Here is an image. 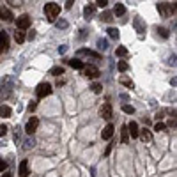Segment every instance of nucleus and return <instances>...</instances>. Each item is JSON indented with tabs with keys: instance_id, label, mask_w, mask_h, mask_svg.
Wrapping results in <instances>:
<instances>
[{
	"instance_id": "34",
	"label": "nucleus",
	"mask_w": 177,
	"mask_h": 177,
	"mask_svg": "<svg viewBox=\"0 0 177 177\" xmlns=\"http://www.w3.org/2000/svg\"><path fill=\"white\" fill-rule=\"evenodd\" d=\"M57 27L59 28H67V22L66 20H59V22H57Z\"/></svg>"
},
{
	"instance_id": "8",
	"label": "nucleus",
	"mask_w": 177,
	"mask_h": 177,
	"mask_svg": "<svg viewBox=\"0 0 177 177\" xmlns=\"http://www.w3.org/2000/svg\"><path fill=\"white\" fill-rule=\"evenodd\" d=\"M99 115L103 117V119H112V105L110 103H103V106L99 108Z\"/></svg>"
},
{
	"instance_id": "38",
	"label": "nucleus",
	"mask_w": 177,
	"mask_h": 177,
	"mask_svg": "<svg viewBox=\"0 0 177 177\" xmlns=\"http://www.w3.org/2000/svg\"><path fill=\"white\" fill-rule=\"evenodd\" d=\"M34 144H36L34 140H27V142H25V145H23V147H25V149H32V147H34Z\"/></svg>"
},
{
	"instance_id": "29",
	"label": "nucleus",
	"mask_w": 177,
	"mask_h": 177,
	"mask_svg": "<svg viewBox=\"0 0 177 177\" xmlns=\"http://www.w3.org/2000/svg\"><path fill=\"white\" fill-rule=\"evenodd\" d=\"M165 124H163V122H156V124H154V131H158V133H160V131H165Z\"/></svg>"
},
{
	"instance_id": "16",
	"label": "nucleus",
	"mask_w": 177,
	"mask_h": 177,
	"mask_svg": "<svg viewBox=\"0 0 177 177\" xmlns=\"http://www.w3.org/2000/svg\"><path fill=\"white\" fill-rule=\"evenodd\" d=\"M78 55L82 57V55H87V57H94V59H99V53H96V51H92V50H78Z\"/></svg>"
},
{
	"instance_id": "15",
	"label": "nucleus",
	"mask_w": 177,
	"mask_h": 177,
	"mask_svg": "<svg viewBox=\"0 0 177 177\" xmlns=\"http://www.w3.org/2000/svg\"><path fill=\"white\" fill-rule=\"evenodd\" d=\"M124 12H126V7H124V4H119V2H117L115 7H113V14H115V16H122Z\"/></svg>"
},
{
	"instance_id": "36",
	"label": "nucleus",
	"mask_w": 177,
	"mask_h": 177,
	"mask_svg": "<svg viewBox=\"0 0 177 177\" xmlns=\"http://www.w3.org/2000/svg\"><path fill=\"white\" fill-rule=\"evenodd\" d=\"M96 4H98V7H103V9H105V7L108 6V0H98Z\"/></svg>"
},
{
	"instance_id": "28",
	"label": "nucleus",
	"mask_w": 177,
	"mask_h": 177,
	"mask_svg": "<svg viewBox=\"0 0 177 177\" xmlns=\"http://www.w3.org/2000/svg\"><path fill=\"white\" fill-rule=\"evenodd\" d=\"M127 67H129V66H127V62H124V60L119 62V71H121V73H126Z\"/></svg>"
},
{
	"instance_id": "35",
	"label": "nucleus",
	"mask_w": 177,
	"mask_h": 177,
	"mask_svg": "<svg viewBox=\"0 0 177 177\" xmlns=\"http://www.w3.org/2000/svg\"><path fill=\"white\" fill-rule=\"evenodd\" d=\"M6 133H7V126L6 124H0V136H6Z\"/></svg>"
},
{
	"instance_id": "4",
	"label": "nucleus",
	"mask_w": 177,
	"mask_h": 177,
	"mask_svg": "<svg viewBox=\"0 0 177 177\" xmlns=\"http://www.w3.org/2000/svg\"><path fill=\"white\" fill-rule=\"evenodd\" d=\"M158 9H160V12H161L165 18H168V16H172V14H174V11H175V6L166 4V2H161V4H158Z\"/></svg>"
},
{
	"instance_id": "33",
	"label": "nucleus",
	"mask_w": 177,
	"mask_h": 177,
	"mask_svg": "<svg viewBox=\"0 0 177 177\" xmlns=\"http://www.w3.org/2000/svg\"><path fill=\"white\" fill-rule=\"evenodd\" d=\"M36 108H37V103H36V101H30V103H28V106H27L28 112H34Z\"/></svg>"
},
{
	"instance_id": "21",
	"label": "nucleus",
	"mask_w": 177,
	"mask_h": 177,
	"mask_svg": "<svg viewBox=\"0 0 177 177\" xmlns=\"http://www.w3.org/2000/svg\"><path fill=\"white\" fill-rule=\"evenodd\" d=\"M135 27H136V30H138L140 34L145 32V25L142 23V20H140V18H135Z\"/></svg>"
},
{
	"instance_id": "22",
	"label": "nucleus",
	"mask_w": 177,
	"mask_h": 177,
	"mask_svg": "<svg viewBox=\"0 0 177 177\" xmlns=\"http://www.w3.org/2000/svg\"><path fill=\"white\" fill-rule=\"evenodd\" d=\"M106 32H108V36H110L112 39H119V36H121V34H119V28H113V27H110Z\"/></svg>"
},
{
	"instance_id": "31",
	"label": "nucleus",
	"mask_w": 177,
	"mask_h": 177,
	"mask_svg": "<svg viewBox=\"0 0 177 177\" xmlns=\"http://www.w3.org/2000/svg\"><path fill=\"white\" fill-rule=\"evenodd\" d=\"M7 170V161L0 158V172H6Z\"/></svg>"
},
{
	"instance_id": "13",
	"label": "nucleus",
	"mask_w": 177,
	"mask_h": 177,
	"mask_svg": "<svg viewBox=\"0 0 177 177\" xmlns=\"http://www.w3.org/2000/svg\"><path fill=\"white\" fill-rule=\"evenodd\" d=\"M138 136L144 140V142H151V140H152V135H151V131H149V129H145V127H144V129H140Z\"/></svg>"
},
{
	"instance_id": "39",
	"label": "nucleus",
	"mask_w": 177,
	"mask_h": 177,
	"mask_svg": "<svg viewBox=\"0 0 177 177\" xmlns=\"http://www.w3.org/2000/svg\"><path fill=\"white\" fill-rule=\"evenodd\" d=\"M66 50H67V46H60V48H59V53H66Z\"/></svg>"
},
{
	"instance_id": "23",
	"label": "nucleus",
	"mask_w": 177,
	"mask_h": 177,
	"mask_svg": "<svg viewBox=\"0 0 177 177\" xmlns=\"http://www.w3.org/2000/svg\"><path fill=\"white\" fill-rule=\"evenodd\" d=\"M115 55L117 57H126L127 55V50L124 48V46H119V48L115 50Z\"/></svg>"
},
{
	"instance_id": "3",
	"label": "nucleus",
	"mask_w": 177,
	"mask_h": 177,
	"mask_svg": "<svg viewBox=\"0 0 177 177\" xmlns=\"http://www.w3.org/2000/svg\"><path fill=\"white\" fill-rule=\"evenodd\" d=\"M30 27V16L28 14H22L16 18V30H25Z\"/></svg>"
},
{
	"instance_id": "32",
	"label": "nucleus",
	"mask_w": 177,
	"mask_h": 177,
	"mask_svg": "<svg viewBox=\"0 0 177 177\" xmlns=\"http://www.w3.org/2000/svg\"><path fill=\"white\" fill-rule=\"evenodd\" d=\"M90 88H92V90H94L96 94H99L101 90H103V87H101L99 83H94V85H92V87H90Z\"/></svg>"
},
{
	"instance_id": "24",
	"label": "nucleus",
	"mask_w": 177,
	"mask_h": 177,
	"mask_svg": "<svg viewBox=\"0 0 177 177\" xmlns=\"http://www.w3.org/2000/svg\"><path fill=\"white\" fill-rule=\"evenodd\" d=\"M51 74H53V76H60V74H64V67H60V66L53 67V69H51Z\"/></svg>"
},
{
	"instance_id": "18",
	"label": "nucleus",
	"mask_w": 177,
	"mask_h": 177,
	"mask_svg": "<svg viewBox=\"0 0 177 177\" xmlns=\"http://www.w3.org/2000/svg\"><path fill=\"white\" fill-rule=\"evenodd\" d=\"M11 113H12V110L9 108V106H0V117H4V119H7V117H11Z\"/></svg>"
},
{
	"instance_id": "20",
	"label": "nucleus",
	"mask_w": 177,
	"mask_h": 177,
	"mask_svg": "<svg viewBox=\"0 0 177 177\" xmlns=\"http://www.w3.org/2000/svg\"><path fill=\"white\" fill-rule=\"evenodd\" d=\"M14 41H16L18 44H22L23 41H25V34H23L22 30H16V32H14Z\"/></svg>"
},
{
	"instance_id": "1",
	"label": "nucleus",
	"mask_w": 177,
	"mask_h": 177,
	"mask_svg": "<svg viewBox=\"0 0 177 177\" xmlns=\"http://www.w3.org/2000/svg\"><path fill=\"white\" fill-rule=\"evenodd\" d=\"M60 14V6L59 4H55V2H48L46 6H44V16H46V20L50 23L55 22V18Z\"/></svg>"
},
{
	"instance_id": "6",
	"label": "nucleus",
	"mask_w": 177,
	"mask_h": 177,
	"mask_svg": "<svg viewBox=\"0 0 177 177\" xmlns=\"http://www.w3.org/2000/svg\"><path fill=\"white\" fill-rule=\"evenodd\" d=\"M37 126H39V119L37 117H30V121L25 124V133H27V135H32V133L37 129Z\"/></svg>"
},
{
	"instance_id": "41",
	"label": "nucleus",
	"mask_w": 177,
	"mask_h": 177,
	"mask_svg": "<svg viewBox=\"0 0 177 177\" xmlns=\"http://www.w3.org/2000/svg\"><path fill=\"white\" fill-rule=\"evenodd\" d=\"M34 37H36V32H34V30H32V32H28V39H30V41H32Z\"/></svg>"
},
{
	"instance_id": "25",
	"label": "nucleus",
	"mask_w": 177,
	"mask_h": 177,
	"mask_svg": "<svg viewBox=\"0 0 177 177\" xmlns=\"http://www.w3.org/2000/svg\"><path fill=\"white\" fill-rule=\"evenodd\" d=\"M119 82L122 83V85H126V87H129V88H133V82L129 80V78H126V76H121V80Z\"/></svg>"
},
{
	"instance_id": "11",
	"label": "nucleus",
	"mask_w": 177,
	"mask_h": 177,
	"mask_svg": "<svg viewBox=\"0 0 177 177\" xmlns=\"http://www.w3.org/2000/svg\"><path fill=\"white\" fill-rule=\"evenodd\" d=\"M96 12V6L94 4H88V6H85V9H83V14H85V20H92V16H94Z\"/></svg>"
},
{
	"instance_id": "10",
	"label": "nucleus",
	"mask_w": 177,
	"mask_h": 177,
	"mask_svg": "<svg viewBox=\"0 0 177 177\" xmlns=\"http://www.w3.org/2000/svg\"><path fill=\"white\" fill-rule=\"evenodd\" d=\"M127 133L131 135V138H136V136H138V133H140L138 124H136V122H129V124H127Z\"/></svg>"
},
{
	"instance_id": "9",
	"label": "nucleus",
	"mask_w": 177,
	"mask_h": 177,
	"mask_svg": "<svg viewBox=\"0 0 177 177\" xmlns=\"http://www.w3.org/2000/svg\"><path fill=\"white\" fill-rule=\"evenodd\" d=\"M113 129H115L113 124H106V127L101 131V138L103 140H110L112 136H113Z\"/></svg>"
},
{
	"instance_id": "5",
	"label": "nucleus",
	"mask_w": 177,
	"mask_h": 177,
	"mask_svg": "<svg viewBox=\"0 0 177 177\" xmlns=\"http://www.w3.org/2000/svg\"><path fill=\"white\" fill-rule=\"evenodd\" d=\"M9 50V36H7L6 30L0 32V53H6Z\"/></svg>"
},
{
	"instance_id": "30",
	"label": "nucleus",
	"mask_w": 177,
	"mask_h": 177,
	"mask_svg": "<svg viewBox=\"0 0 177 177\" xmlns=\"http://www.w3.org/2000/svg\"><path fill=\"white\" fill-rule=\"evenodd\" d=\"M122 112L131 115V113H135V108H133V106H129V105H124V106H122Z\"/></svg>"
},
{
	"instance_id": "26",
	"label": "nucleus",
	"mask_w": 177,
	"mask_h": 177,
	"mask_svg": "<svg viewBox=\"0 0 177 177\" xmlns=\"http://www.w3.org/2000/svg\"><path fill=\"white\" fill-rule=\"evenodd\" d=\"M113 14H112V12H103V14H101V20H103V22H106V23H110L112 20H113Z\"/></svg>"
},
{
	"instance_id": "7",
	"label": "nucleus",
	"mask_w": 177,
	"mask_h": 177,
	"mask_svg": "<svg viewBox=\"0 0 177 177\" xmlns=\"http://www.w3.org/2000/svg\"><path fill=\"white\" fill-rule=\"evenodd\" d=\"M83 74L87 78H98L99 76V69L96 66H85L83 67Z\"/></svg>"
},
{
	"instance_id": "12",
	"label": "nucleus",
	"mask_w": 177,
	"mask_h": 177,
	"mask_svg": "<svg viewBox=\"0 0 177 177\" xmlns=\"http://www.w3.org/2000/svg\"><path fill=\"white\" fill-rule=\"evenodd\" d=\"M18 172H20V177H27L28 175V161L23 160L22 163H20V168H18Z\"/></svg>"
},
{
	"instance_id": "40",
	"label": "nucleus",
	"mask_w": 177,
	"mask_h": 177,
	"mask_svg": "<svg viewBox=\"0 0 177 177\" xmlns=\"http://www.w3.org/2000/svg\"><path fill=\"white\" fill-rule=\"evenodd\" d=\"M71 7H73V2H71V0H67V2H66V9H71Z\"/></svg>"
},
{
	"instance_id": "37",
	"label": "nucleus",
	"mask_w": 177,
	"mask_h": 177,
	"mask_svg": "<svg viewBox=\"0 0 177 177\" xmlns=\"http://www.w3.org/2000/svg\"><path fill=\"white\" fill-rule=\"evenodd\" d=\"M158 32L161 34V37H168V30H166V28L161 27V28H158Z\"/></svg>"
},
{
	"instance_id": "42",
	"label": "nucleus",
	"mask_w": 177,
	"mask_h": 177,
	"mask_svg": "<svg viewBox=\"0 0 177 177\" xmlns=\"http://www.w3.org/2000/svg\"><path fill=\"white\" fill-rule=\"evenodd\" d=\"M2 177H12V174H9V172H6V174H2Z\"/></svg>"
},
{
	"instance_id": "14",
	"label": "nucleus",
	"mask_w": 177,
	"mask_h": 177,
	"mask_svg": "<svg viewBox=\"0 0 177 177\" xmlns=\"http://www.w3.org/2000/svg\"><path fill=\"white\" fill-rule=\"evenodd\" d=\"M0 20H6V22H11L12 20V14L9 9H6V7H2L0 9Z\"/></svg>"
},
{
	"instance_id": "19",
	"label": "nucleus",
	"mask_w": 177,
	"mask_h": 177,
	"mask_svg": "<svg viewBox=\"0 0 177 177\" xmlns=\"http://www.w3.org/2000/svg\"><path fill=\"white\" fill-rule=\"evenodd\" d=\"M69 66L71 67H74V69H83V62L80 60V59H71V60H69Z\"/></svg>"
},
{
	"instance_id": "17",
	"label": "nucleus",
	"mask_w": 177,
	"mask_h": 177,
	"mask_svg": "<svg viewBox=\"0 0 177 177\" xmlns=\"http://www.w3.org/2000/svg\"><path fill=\"white\" fill-rule=\"evenodd\" d=\"M121 142H122V144H127V142H129V133H127V126H122V129H121Z\"/></svg>"
},
{
	"instance_id": "27",
	"label": "nucleus",
	"mask_w": 177,
	"mask_h": 177,
	"mask_svg": "<svg viewBox=\"0 0 177 177\" xmlns=\"http://www.w3.org/2000/svg\"><path fill=\"white\" fill-rule=\"evenodd\" d=\"M98 48H99V50H106V48H108L106 39H99V41H98Z\"/></svg>"
},
{
	"instance_id": "2",
	"label": "nucleus",
	"mask_w": 177,
	"mask_h": 177,
	"mask_svg": "<svg viewBox=\"0 0 177 177\" xmlns=\"http://www.w3.org/2000/svg\"><path fill=\"white\" fill-rule=\"evenodd\" d=\"M51 90H53V88H51L50 83L43 82V83H39V85H37V88H36V94H37L39 99H43V98H46V96L51 94Z\"/></svg>"
}]
</instances>
